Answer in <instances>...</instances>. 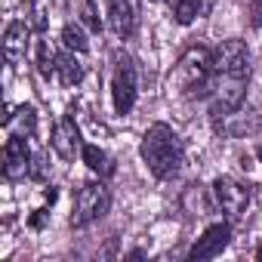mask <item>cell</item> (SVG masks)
<instances>
[{"mask_svg":"<svg viewBox=\"0 0 262 262\" xmlns=\"http://www.w3.org/2000/svg\"><path fill=\"white\" fill-rule=\"evenodd\" d=\"M139 155L155 179H170L182 167V142L176 136V129L167 123H151L142 136Z\"/></svg>","mask_w":262,"mask_h":262,"instance_id":"obj_1","label":"cell"},{"mask_svg":"<svg viewBox=\"0 0 262 262\" xmlns=\"http://www.w3.org/2000/svg\"><path fill=\"white\" fill-rule=\"evenodd\" d=\"M170 83L188 99H207L216 86V59L207 47H191L173 68Z\"/></svg>","mask_w":262,"mask_h":262,"instance_id":"obj_2","label":"cell"},{"mask_svg":"<svg viewBox=\"0 0 262 262\" xmlns=\"http://www.w3.org/2000/svg\"><path fill=\"white\" fill-rule=\"evenodd\" d=\"M111 207V191L105 188V182H86L80 191H77V201H74V210H71V228H86L90 222L102 219Z\"/></svg>","mask_w":262,"mask_h":262,"instance_id":"obj_3","label":"cell"},{"mask_svg":"<svg viewBox=\"0 0 262 262\" xmlns=\"http://www.w3.org/2000/svg\"><path fill=\"white\" fill-rule=\"evenodd\" d=\"M111 102L117 114H129L136 105V65L129 56L117 53L114 56V71H111Z\"/></svg>","mask_w":262,"mask_h":262,"instance_id":"obj_4","label":"cell"},{"mask_svg":"<svg viewBox=\"0 0 262 262\" xmlns=\"http://www.w3.org/2000/svg\"><path fill=\"white\" fill-rule=\"evenodd\" d=\"M213 198H216L219 210H222L228 219L244 216V210L250 207V188L241 185V182L231 179V176H219V179L213 182Z\"/></svg>","mask_w":262,"mask_h":262,"instance_id":"obj_5","label":"cell"},{"mask_svg":"<svg viewBox=\"0 0 262 262\" xmlns=\"http://www.w3.org/2000/svg\"><path fill=\"white\" fill-rule=\"evenodd\" d=\"M50 142H53V148H56V155H59L62 161H74V158H77V155L83 151L80 126H77L74 114H65V117H59V120H56Z\"/></svg>","mask_w":262,"mask_h":262,"instance_id":"obj_6","label":"cell"},{"mask_svg":"<svg viewBox=\"0 0 262 262\" xmlns=\"http://www.w3.org/2000/svg\"><path fill=\"white\" fill-rule=\"evenodd\" d=\"M216 74H250V50L244 40H222L213 50Z\"/></svg>","mask_w":262,"mask_h":262,"instance_id":"obj_7","label":"cell"},{"mask_svg":"<svg viewBox=\"0 0 262 262\" xmlns=\"http://www.w3.org/2000/svg\"><path fill=\"white\" fill-rule=\"evenodd\" d=\"M228 241H231V225H228V222H213V225L191 244L188 259H213V256H219V253L228 247Z\"/></svg>","mask_w":262,"mask_h":262,"instance_id":"obj_8","label":"cell"},{"mask_svg":"<svg viewBox=\"0 0 262 262\" xmlns=\"http://www.w3.org/2000/svg\"><path fill=\"white\" fill-rule=\"evenodd\" d=\"M108 22L117 37H133L139 28V0H108Z\"/></svg>","mask_w":262,"mask_h":262,"instance_id":"obj_9","label":"cell"},{"mask_svg":"<svg viewBox=\"0 0 262 262\" xmlns=\"http://www.w3.org/2000/svg\"><path fill=\"white\" fill-rule=\"evenodd\" d=\"M28 167H31L28 136L16 133L4 145V173H7V179H22V176H28Z\"/></svg>","mask_w":262,"mask_h":262,"instance_id":"obj_10","label":"cell"},{"mask_svg":"<svg viewBox=\"0 0 262 262\" xmlns=\"http://www.w3.org/2000/svg\"><path fill=\"white\" fill-rule=\"evenodd\" d=\"M28 47H31V25L28 22H10L7 34H4V56H7V62L10 65L25 62Z\"/></svg>","mask_w":262,"mask_h":262,"instance_id":"obj_11","label":"cell"},{"mask_svg":"<svg viewBox=\"0 0 262 262\" xmlns=\"http://www.w3.org/2000/svg\"><path fill=\"white\" fill-rule=\"evenodd\" d=\"M80 158H83V164H86V170H90L93 176H99V179L114 176V158H111L105 148H99V145H93V142H83Z\"/></svg>","mask_w":262,"mask_h":262,"instance_id":"obj_12","label":"cell"},{"mask_svg":"<svg viewBox=\"0 0 262 262\" xmlns=\"http://www.w3.org/2000/svg\"><path fill=\"white\" fill-rule=\"evenodd\" d=\"M56 77H59L65 86H77V83L83 80V65H80V59H77L71 50L56 56Z\"/></svg>","mask_w":262,"mask_h":262,"instance_id":"obj_13","label":"cell"},{"mask_svg":"<svg viewBox=\"0 0 262 262\" xmlns=\"http://www.w3.org/2000/svg\"><path fill=\"white\" fill-rule=\"evenodd\" d=\"M170 10L179 25H191L201 16V0H170Z\"/></svg>","mask_w":262,"mask_h":262,"instance_id":"obj_14","label":"cell"},{"mask_svg":"<svg viewBox=\"0 0 262 262\" xmlns=\"http://www.w3.org/2000/svg\"><path fill=\"white\" fill-rule=\"evenodd\" d=\"M62 43H65V50H71V53H86V37H83L80 25H65V28H62Z\"/></svg>","mask_w":262,"mask_h":262,"instance_id":"obj_15","label":"cell"},{"mask_svg":"<svg viewBox=\"0 0 262 262\" xmlns=\"http://www.w3.org/2000/svg\"><path fill=\"white\" fill-rule=\"evenodd\" d=\"M77 13H80V22H83V25H86L93 34H99V31H102V22H99V10H96V4H93V0H80Z\"/></svg>","mask_w":262,"mask_h":262,"instance_id":"obj_16","label":"cell"},{"mask_svg":"<svg viewBox=\"0 0 262 262\" xmlns=\"http://www.w3.org/2000/svg\"><path fill=\"white\" fill-rule=\"evenodd\" d=\"M37 68H40V74H43V77L56 74V53L50 50V43H47V40H40V43H37Z\"/></svg>","mask_w":262,"mask_h":262,"instance_id":"obj_17","label":"cell"},{"mask_svg":"<svg viewBox=\"0 0 262 262\" xmlns=\"http://www.w3.org/2000/svg\"><path fill=\"white\" fill-rule=\"evenodd\" d=\"M19 129H22V136H34V129H37V111L31 105H22L19 108Z\"/></svg>","mask_w":262,"mask_h":262,"instance_id":"obj_18","label":"cell"},{"mask_svg":"<svg viewBox=\"0 0 262 262\" xmlns=\"http://www.w3.org/2000/svg\"><path fill=\"white\" fill-rule=\"evenodd\" d=\"M47 167H50V164H47V155H43V151H37V155H31L28 176H31V179H43V176H47Z\"/></svg>","mask_w":262,"mask_h":262,"instance_id":"obj_19","label":"cell"},{"mask_svg":"<svg viewBox=\"0 0 262 262\" xmlns=\"http://www.w3.org/2000/svg\"><path fill=\"white\" fill-rule=\"evenodd\" d=\"M47 219H50V213H47V210H34V216L28 219V225H31V228H43V225H47Z\"/></svg>","mask_w":262,"mask_h":262,"instance_id":"obj_20","label":"cell"},{"mask_svg":"<svg viewBox=\"0 0 262 262\" xmlns=\"http://www.w3.org/2000/svg\"><path fill=\"white\" fill-rule=\"evenodd\" d=\"M250 16H253V25H256V28H262V0H253Z\"/></svg>","mask_w":262,"mask_h":262,"instance_id":"obj_21","label":"cell"},{"mask_svg":"<svg viewBox=\"0 0 262 262\" xmlns=\"http://www.w3.org/2000/svg\"><path fill=\"white\" fill-rule=\"evenodd\" d=\"M213 7H216V0H201V16H204V13H210Z\"/></svg>","mask_w":262,"mask_h":262,"instance_id":"obj_22","label":"cell"},{"mask_svg":"<svg viewBox=\"0 0 262 262\" xmlns=\"http://www.w3.org/2000/svg\"><path fill=\"white\" fill-rule=\"evenodd\" d=\"M256 256H259V259H262V247H259V250H256Z\"/></svg>","mask_w":262,"mask_h":262,"instance_id":"obj_23","label":"cell"},{"mask_svg":"<svg viewBox=\"0 0 262 262\" xmlns=\"http://www.w3.org/2000/svg\"><path fill=\"white\" fill-rule=\"evenodd\" d=\"M259 158H262V148H259Z\"/></svg>","mask_w":262,"mask_h":262,"instance_id":"obj_24","label":"cell"},{"mask_svg":"<svg viewBox=\"0 0 262 262\" xmlns=\"http://www.w3.org/2000/svg\"><path fill=\"white\" fill-rule=\"evenodd\" d=\"M31 4H34V0H31Z\"/></svg>","mask_w":262,"mask_h":262,"instance_id":"obj_25","label":"cell"}]
</instances>
